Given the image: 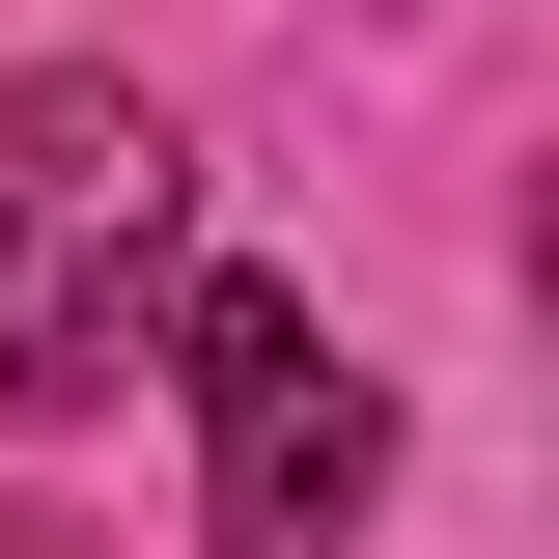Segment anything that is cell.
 Segmentation results:
<instances>
[{
	"label": "cell",
	"instance_id": "2",
	"mask_svg": "<svg viewBox=\"0 0 559 559\" xmlns=\"http://www.w3.org/2000/svg\"><path fill=\"white\" fill-rule=\"evenodd\" d=\"M168 419H197V532L224 559H336L364 476H392V392H364L336 308H280V280H197V308H168Z\"/></svg>",
	"mask_w": 559,
	"mask_h": 559
},
{
	"label": "cell",
	"instance_id": "1",
	"mask_svg": "<svg viewBox=\"0 0 559 559\" xmlns=\"http://www.w3.org/2000/svg\"><path fill=\"white\" fill-rule=\"evenodd\" d=\"M197 252V140L140 84H0V419H84L140 280Z\"/></svg>",
	"mask_w": 559,
	"mask_h": 559
}]
</instances>
